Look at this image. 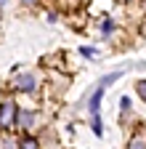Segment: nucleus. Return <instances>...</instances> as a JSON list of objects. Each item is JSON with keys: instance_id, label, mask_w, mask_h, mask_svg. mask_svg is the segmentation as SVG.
I'll use <instances>...</instances> for the list:
<instances>
[{"instance_id": "1", "label": "nucleus", "mask_w": 146, "mask_h": 149, "mask_svg": "<svg viewBox=\"0 0 146 149\" xmlns=\"http://www.w3.org/2000/svg\"><path fill=\"white\" fill-rule=\"evenodd\" d=\"M16 115H19V107H16L13 101H3L0 104V128H11L16 123Z\"/></svg>"}, {"instance_id": "2", "label": "nucleus", "mask_w": 146, "mask_h": 149, "mask_svg": "<svg viewBox=\"0 0 146 149\" xmlns=\"http://www.w3.org/2000/svg\"><path fill=\"white\" fill-rule=\"evenodd\" d=\"M13 88H19V91H24V93L35 91V88H37V74H35V72L16 74V77H13Z\"/></svg>"}, {"instance_id": "3", "label": "nucleus", "mask_w": 146, "mask_h": 149, "mask_svg": "<svg viewBox=\"0 0 146 149\" xmlns=\"http://www.w3.org/2000/svg\"><path fill=\"white\" fill-rule=\"evenodd\" d=\"M16 120H19V125L27 130V128H32V123L37 120V115H35L32 109H19V115H16Z\"/></svg>"}, {"instance_id": "4", "label": "nucleus", "mask_w": 146, "mask_h": 149, "mask_svg": "<svg viewBox=\"0 0 146 149\" xmlns=\"http://www.w3.org/2000/svg\"><path fill=\"white\" fill-rule=\"evenodd\" d=\"M19 149H40V144L35 141L32 136H27V139H21V144H19Z\"/></svg>"}, {"instance_id": "5", "label": "nucleus", "mask_w": 146, "mask_h": 149, "mask_svg": "<svg viewBox=\"0 0 146 149\" xmlns=\"http://www.w3.org/2000/svg\"><path fill=\"white\" fill-rule=\"evenodd\" d=\"M90 125H93V133H96V136H101V133H104V123H101V117H98V115H93V123H90Z\"/></svg>"}, {"instance_id": "6", "label": "nucleus", "mask_w": 146, "mask_h": 149, "mask_svg": "<svg viewBox=\"0 0 146 149\" xmlns=\"http://www.w3.org/2000/svg\"><path fill=\"white\" fill-rule=\"evenodd\" d=\"M101 32H104V35H112V32H114V22H112V19H106V22L101 24Z\"/></svg>"}, {"instance_id": "7", "label": "nucleus", "mask_w": 146, "mask_h": 149, "mask_svg": "<svg viewBox=\"0 0 146 149\" xmlns=\"http://www.w3.org/2000/svg\"><path fill=\"white\" fill-rule=\"evenodd\" d=\"M136 88H138V96H141V99L146 101V80H141V83H138Z\"/></svg>"}, {"instance_id": "8", "label": "nucleus", "mask_w": 146, "mask_h": 149, "mask_svg": "<svg viewBox=\"0 0 146 149\" xmlns=\"http://www.w3.org/2000/svg\"><path fill=\"white\" fill-rule=\"evenodd\" d=\"M130 149H146V141H143V139H136V141L130 144Z\"/></svg>"}, {"instance_id": "9", "label": "nucleus", "mask_w": 146, "mask_h": 149, "mask_svg": "<svg viewBox=\"0 0 146 149\" xmlns=\"http://www.w3.org/2000/svg\"><path fill=\"white\" fill-rule=\"evenodd\" d=\"M80 51H82V56H96V51H93V48H80Z\"/></svg>"}, {"instance_id": "10", "label": "nucleus", "mask_w": 146, "mask_h": 149, "mask_svg": "<svg viewBox=\"0 0 146 149\" xmlns=\"http://www.w3.org/2000/svg\"><path fill=\"white\" fill-rule=\"evenodd\" d=\"M21 3H27V6H32V3H37V0H21Z\"/></svg>"}, {"instance_id": "11", "label": "nucleus", "mask_w": 146, "mask_h": 149, "mask_svg": "<svg viewBox=\"0 0 146 149\" xmlns=\"http://www.w3.org/2000/svg\"><path fill=\"white\" fill-rule=\"evenodd\" d=\"M3 3H6V0H0V6H3Z\"/></svg>"}]
</instances>
